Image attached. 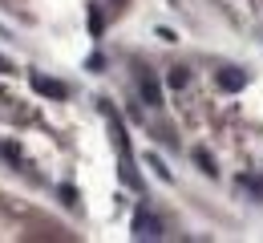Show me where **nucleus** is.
<instances>
[{
	"label": "nucleus",
	"mask_w": 263,
	"mask_h": 243,
	"mask_svg": "<svg viewBox=\"0 0 263 243\" xmlns=\"http://www.w3.org/2000/svg\"><path fill=\"white\" fill-rule=\"evenodd\" d=\"M146 162H150V166H154V174H158V178H162V182H170V178H174V174H170V166H166L162 158H158V154H150V158H146Z\"/></svg>",
	"instance_id": "nucleus-8"
},
{
	"label": "nucleus",
	"mask_w": 263,
	"mask_h": 243,
	"mask_svg": "<svg viewBox=\"0 0 263 243\" xmlns=\"http://www.w3.org/2000/svg\"><path fill=\"white\" fill-rule=\"evenodd\" d=\"M114 4H126V0H114Z\"/></svg>",
	"instance_id": "nucleus-14"
},
{
	"label": "nucleus",
	"mask_w": 263,
	"mask_h": 243,
	"mask_svg": "<svg viewBox=\"0 0 263 243\" xmlns=\"http://www.w3.org/2000/svg\"><path fill=\"white\" fill-rule=\"evenodd\" d=\"M0 154H4V158H8V162H21V150H16V146H12V142H4V146H0Z\"/></svg>",
	"instance_id": "nucleus-11"
},
{
	"label": "nucleus",
	"mask_w": 263,
	"mask_h": 243,
	"mask_svg": "<svg viewBox=\"0 0 263 243\" xmlns=\"http://www.w3.org/2000/svg\"><path fill=\"white\" fill-rule=\"evenodd\" d=\"M89 29H93V36L101 33V16H98V8H93V12H89Z\"/></svg>",
	"instance_id": "nucleus-12"
},
{
	"label": "nucleus",
	"mask_w": 263,
	"mask_h": 243,
	"mask_svg": "<svg viewBox=\"0 0 263 243\" xmlns=\"http://www.w3.org/2000/svg\"><path fill=\"white\" fill-rule=\"evenodd\" d=\"M33 89L41 98H53V102H65L69 98V85L57 81V77H45V73H33Z\"/></svg>",
	"instance_id": "nucleus-2"
},
{
	"label": "nucleus",
	"mask_w": 263,
	"mask_h": 243,
	"mask_svg": "<svg viewBox=\"0 0 263 243\" xmlns=\"http://www.w3.org/2000/svg\"><path fill=\"white\" fill-rule=\"evenodd\" d=\"M219 85H223L227 94H235V89H243V73H239V69H223V73H219Z\"/></svg>",
	"instance_id": "nucleus-4"
},
{
	"label": "nucleus",
	"mask_w": 263,
	"mask_h": 243,
	"mask_svg": "<svg viewBox=\"0 0 263 243\" xmlns=\"http://www.w3.org/2000/svg\"><path fill=\"white\" fill-rule=\"evenodd\" d=\"M57 199H61L65 207H77V186H69V182H61V186H57Z\"/></svg>",
	"instance_id": "nucleus-6"
},
{
	"label": "nucleus",
	"mask_w": 263,
	"mask_h": 243,
	"mask_svg": "<svg viewBox=\"0 0 263 243\" xmlns=\"http://www.w3.org/2000/svg\"><path fill=\"white\" fill-rule=\"evenodd\" d=\"M138 94H142L146 105H162V85H158L154 73H142V77H138Z\"/></svg>",
	"instance_id": "nucleus-3"
},
{
	"label": "nucleus",
	"mask_w": 263,
	"mask_h": 243,
	"mask_svg": "<svg viewBox=\"0 0 263 243\" xmlns=\"http://www.w3.org/2000/svg\"><path fill=\"white\" fill-rule=\"evenodd\" d=\"M195 162H198V171H202V174H215V158H211L206 150H195Z\"/></svg>",
	"instance_id": "nucleus-9"
},
{
	"label": "nucleus",
	"mask_w": 263,
	"mask_h": 243,
	"mask_svg": "<svg viewBox=\"0 0 263 243\" xmlns=\"http://www.w3.org/2000/svg\"><path fill=\"white\" fill-rule=\"evenodd\" d=\"M12 69H16V65H12L8 57H0V73H12Z\"/></svg>",
	"instance_id": "nucleus-13"
},
{
	"label": "nucleus",
	"mask_w": 263,
	"mask_h": 243,
	"mask_svg": "<svg viewBox=\"0 0 263 243\" xmlns=\"http://www.w3.org/2000/svg\"><path fill=\"white\" fill-rule=\"evenodd\" d=\"M134 235H138V239H162L166 227L158 223V215H150L146 207H138L134 211Z\"/></svg>",
	"instance_id": "nucleus-1"
},
{
	"label": "nucleus",
	"mask_w": 263,
	"mask_h": 243,
	"mask_svg": "<svg viewBox=\"0 0 263 243\" xmlns=\"http://www.w3.org/2000/svg\"><path fill=\"white\" fill-rule=\"evenodd\" d=\"M239 186H247V191H251V195H255V199L263 203V178H255V174H247V178H239Z\"/></svg>",
	"instance_id": "nucleus-7"
},
{
	"label": "nucleus",
	"mask_w": 263,
	"mask_h": 243,
	"mask_svg": "<svg viewBox=\"0 0 263 243\" xmlns=\"http://www.w3.org/2000/svg\"><path fill=\"white\" fill-rule=\"evenodd\" d=\"M186 81H191V73H186V65H174V69L166 73V85H170V89H182Z\"/></svg>",
	"instance_id": "nucleus-5"
},
{
	"label": "nucleus",
	"mask_w": 263,
	"mask_h": 243,
	"mask_svg": "<svg viewBox=\"0 0 263 243\" xmlns=\"http://www.w3.org/2000/svg\"><path fill=\"white\" fill-rule=\"evenodd\" d=\"M85 69H89V73H101V69H105V57H101V53H93V57L85 61Z\"/></svg>",
	"instance_id": "nucleus-10"
}]
</instances>
